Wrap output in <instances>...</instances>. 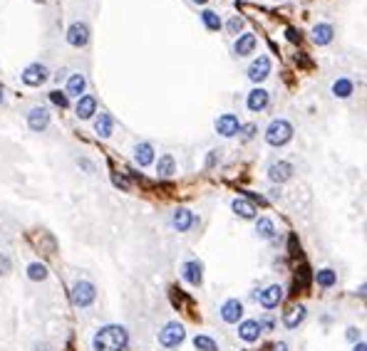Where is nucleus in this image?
Wrapping results in <instances>:
<instances>
[{"mask_svg":"<svg viewBox=\"0 0 367 351\" xmlns=\"http://www.w3.org/2000/svg\"><path fill=\"white\" fill-rule=\"evenodd\" d=\"M129 344V332L122 327V324H107V327H99L92 339V346L95 351H124Z\"/></svg>","mask_w":367,"mask_h":351,"instance_id":"obj_1","label":"nucleus"},{"mask_svg":"<svg viewBox=\"0 0 367 351\" xmlns=\"http://www.w3.org/2000/svg\"><path fill=\"white\" fill-rule=\"evenodd\" d=\"M290 139H293V126H290V121H286V119H273L271 124H268V129H266V141H268L271 146H283V144H288Z\"/></svg>","mask_w":367,"mask_h":351,"instance_id":"obj_2","label":"nucleus"},{"mask_svg":"<svg viewBox=\"0 0 367 351\" xmlns=\"http://www.w3.org/2000/svg\"><path fill=\"white\" fill-rule=\"evenodd\" d=\"M184 339H186V332H184V327H181L179 322L164 324V329L159 332V344L166 346V349H176Z\"/></svg>","mask_w":367,"mask_h":351,"instance_id":"obj_3","label":"nucleus"},{"mask_svg":"<svg viewBox=\"0 0 367 351\" xmlns=\"http://www.w3.org/2000/svg\"><path fill=\"white\" fill-rule=\"evenodd\" d=\"M72 304L75 307H90L92 302H95L97 297V290L92 282H87V279H82V282H77L75 287H72Z\"/></svg>","mask_w":367,"mask_h":351,"instance_id":"obj_4","label":"nucleus"},{"mask_svg":"<svg viewBox=\"0 0 367 351\" xmlns=\"http://www.w3.org/2000/svg\"><path fill=\"white\" fill-rule=\"evenodd\" d=\"M47 67L45 65H30V67H25V72H22V82L27 84V87H40V84H45L47 82Z\"/></svg>","mask_w":367,"mask_h":351,"instance_id":"obj_5","label":"nucleus"},{"mask_svg":"<svg viewBox=\"0 0 367 351\" xmlns=\"http://www.w3.org/2000/svg\"><path fill=\"white\" fill-rule=\"evenodd\" d=\"M238 129H241V121H238L236 114H221V116L216 119V131H218L221 136H236Z\"/></svg>","mask_w":367,"mask_h":351,"instance_id":"obj_6","label":"nucleus"},{"mask_svg":"<svg viewBox=\"0 0 367 351\" xmlns=\"http://www.w3.org/2000/svg\"><path fill=\"white\" fill-rule=\"evenodd\" d=\"M181 275H184V279H186L189 284L199 287V284L204 282V265H201L199 260H189V262H184Z\"/></svg>","mask_w":367,"mask_h":351,"instance_id":"obj_7","label":"nucleus"},{"mask_svg":"<svg viewBox=\"0 0 367 351\" xmlns=\"http://www.w3.org/2000/svg\"><path fill=\"white\" fill-rule=\"evenodd\" d=\"M67 42H70L72 47H84V45L90 42V27H87L84 22L70 25V30H67Z\"/></svg>","mask_w":367,"mask_h":351,"instance_id":"obj_8","label":"nucleus"},{"mask_svg":"<svg viewBox=\"0 0 367 351\" xmlns=\"http://www.w3.org/2000/svg\"><path fill=\"white\" fill-rule=\"evenodd\" d=\"M50 124V111L45 107H33L30 114H27V126L33 131H45Z\"/></svg>","mask_w":367,"mask_h":351,"instance_id":"obj_9","label":"nucleus"},{"mask_svg":"<svg viewBox=\"0 0 367 351\" xmlns=\"http://www.w3.org/2000/svg\"><path fill=\"white\" fill-rule=\"evenodd\" d=\"M241 316H243V302H241V299H229V302H223V307H221V319H223L226 324H236Z\"/></svg>","mask_w":367,"mask_h":351,"instance_id":"obj_10","label":"nucleus"},{"mask_svg":"<svg viewBox=\"0 0 367 351\" xmlns=\"http://www.w3.org/2000/svg\"><path fill=\"white\" fill-rule=\"evenodd\" d=\"M271 74V59L268 57H258V59H253V65L248 67V77H251L253 82H263L266 77Z\"/></svg>","mask_w":367,"mask_h":351,"instance_id":"obj_11","label":"nucleus"},{"mask_svg":"<svg viewBox=\"0 0 367 351\" xmlns=\"http://www.w3.org/2000/svg\"><path fill=\"white\" fill-rule=\"evenodd\" d=\"M261 299V304L266 307V309H273V307H278L280 304V299H283V290H280V284H271V287H266L261 295H256Z\"/></svg>","mask_w":367,"mask_h":351,"instance_id":"obj_12","label":"nucleus"},{"mask_svg":"<svg viewBox=\"0 0 367 351\" xmlns=\"http://www.w3.org/2000/svg\"><path fill=\"white\" fill-rule=\"evenodd\" d=\"M290 176H293V166L288 161H278L268 168V178L273 183H286V181H290Z\"/></svg>","mask_w":367,"mask_h":351,"instance_id":"obj_13","label":"nucleus"},{"mask_svg":"<svg viewBox=\"0 0 367 351\" xmlns=\"http://www.w3.org/2000/svg\"><path fill=\"white\" fill-rule=\"evenodd\" d=\"M172 225H174L179 233H186L193 225V213L189 208H176L174 215H172Z\"/></svg>","mask_w":367,"mask_h":351,"instance_id":"obj_14","label":"nucleus"},{"mask_svg":"<svg viewBox=\"0 0 367 351\" xmlns=\"http://www.w3.org/2000/svg\"><path fill=\"white\" fill-rule=\"evenodd\" d=\"M238 336H241L243 341H256V339L261 336V324H258V319H246V322H241Z\"/></svg>","mask_w":367,"mask_h":351,"instance_id":"obj_15","label":"nucleus"},{"mask_svg":"<svg viewBox=\"0 0 367 351\" xmlns=\"http://www.w3.org/2000/svg\"><path fill=\"white\" fill-rule=\"evenodd\" d=\"M303 319H305V307L298 304V307H290L288 312L283 314V324H286L288 329H295V327L303 324Z\"/></svg>","mask_w":367,"mask_h":351,"instance_id":"obj_16","label":"nucleus"},{"mask_svg":"<svg viewBox=\"0 0 367 351\" xmlns=\"http://www.w3.org/2000/svg\"><path fill=\"white\" fill-rule=\"evenodd\" d=\"M95 111H97V99L95 97H79L77 107H75V114H77L79 119H90Z\"/></svg>","mask_w":367,"mask_h":351,"instance_id":"obj_17","label":"nucleus"},{"mask_svg":"<svg viewBox=\"0 0 367 351\" xmlns=\"http://www.w3.org/2000/svg\"><path fill=\"white\" fill-rule=\"evenodd\" d=\"M253 50H256V35L253 33H246V35H241L236 40V55L238 57L251 55Z\"/></svg>","mask_w":367,"mask_h":351,"instance_id":"obj_18","label":"nucleus"},{"mask_svg":"<svg viewBox=\"0 0 367 351\" xmlns=\"http://www.w3.org/2000/svg\"><path fill=\"white\" fill-rule=\"evenodd\" d=\"M134 161L139 166H149V164L154 161V148H152V144H136Z\"/></svg>","mask_w":367,"mask_h":351,"instance_id":"obj_19","label":"nucleus"},{"mask_svg":"<svg viewBox=\"0 0 367 351\" xmlns=\"http://www.w3.org/2000/svg\"><path fill=\"white\" fill-rule=\"evenodd\" d=\"M233 213H238L241 218H246V220H251V218H256V205L251 203V201H246V198H236L231 203Z\"/></svg>","mask_w":367,"mask_h":351,"instance_id":"obj_20","label":"nucleus"},{"mask_svg":"<svg viewBox=\"0 0 367 351\" xmlns=\"http://www.w3.org/2000/svg\"><path fill=\"white\" fill-rule=\"evenodd\" d=\"M156 173L164 176V178H169V176H174L176 173V161H174L172 153H164V156L159 158V164H156Z\"/></svg>","mask_w":367,"mask_h":351,"instance_id":"obj_21","label":"nucleus"},{"mask_svg":"<svg viewBox=\"0 0 367 351\" xmlns=\"http://www.w3.org/2000/svg\"><path fill=\"white\" fill-rule=\"evenodd\" d=\"M266 104H268V92H266V89H253V92L248 94V109L251 111L266 109Z\"/></svg>","mask_w":367,"mask_h":351,"instance_id":"obj_22","label":"nucleus"},{"mask_svg":"<svg viewBox=\"0 0 367 351\" xmlns=\"http://www.w3.org/2000/svg\"><path fill=\"white\" fill-rule=\"evenodd\" d=\"M313 42L315 45H328V42H332V25H315L313 27Z\"/></svg>","mask_w":367,"mask_h":351,"instance_id":"obj_23","label":"nucleus"},{"mask_svg":"<svg viewBox=\"0 0 367 351\" xmlns=\"http://www.w3.org/2000/svg\"><path fill=\"white\" fill-rule=\"evenodd\" d=\"M112 116L109 114H99L97 116V121H95V131L102 136V139H107V136H112Z\"/></svg>","mask_w":367,"mask_h":351,"instance_id":"obj_24","label":"nucleus"},{"mask_svg":"<svg viewBox=\"0 0 367 351\" xmlns=\"http://www.w3.org/2000/svg\"><path fill=\"white\" fill-rule=\"evenodd\" d=\"M256 233H258L263 240H271L273 235H275V225H273L271 218H258V222H256Z\"/></svg>","mask_w":367,"mask_h":351,"instance_id":"obj_25","label":"nucleus"},{"mask_svg":"<svg viewBox=\"0 0 367 351\" xmlns=\"http://www.w3.org/2000/svg\"><path fill=\"white\" fill-rule=\"evenodd\" d=\"M84 87H87L84 77H82V74H72L70 82H67V94H72V97H82V94H84Z\"/></svg>","mask_w":367,"mask_h":351,"instance_id":"obj_26","label":"nucleus"},{"mask_svg":"<svg viewBox=\"0 0 367 351\" xmlns=\"http://www.w3.org/2000/svg\"><path fill=\"white\" fill-rule=\"evenodd\" d=\"M332 94L340 97V99H348L350 94H352V82H350V79H337V82L332 84Z\"/></svg>","mask_w":367,"mask_h":351,"instance_id":"obj_27","label":"nucleus"},{"mask_svg":"<svg viewBox=\"0 0 367 351\" xmlns=\"http://www.w3.org/2000/svg\"><path fill=\"white\" fill-rule=\"evenodd\" d=\"M27 277L33 279V282H42V279H47V267H45L42 262H33V265L27 267Z\"/></svg>","mask_w":367,"mask_h":351,"instance_id":"obj_28","label":"nucleus"},{"mask_svg":"<svg viewBox=\"0 0 367 351\" xmlns=\"http://www.w3.org/2000/svg\"><path fill=\"white\" fill-rule=\"evenodd\" d=\"M201 20H204V25H206L209 30H213V33L221 30V18H218L213 10H204V13H201Z\"/></svg>","mask_w":367,"mask_h":351,"instance_id":"obj_29","label":"nucleus"},{"mask_svg":"<svg viewBox=\"0 0 367 351\" xmlns=\"http://www.w3.org/2000/svg\"><path fill=\"white\" fill-rule=\"evenodd\" d=\"M315 279H318L320 287H332V284L337 282V275H335L332 270H320V272L315 275Z\"/></svg>","mask_w":367,"mask_h":351,"instance_id":"obj_30","label":"nucleus"},{"mask_svg":"<svg viewBox=\"0 0 367 351\" xmlns=\"http://www.w3.org/2000/svg\"><path fill=\"white\" fill-rule=\"evenodd\" d=\"M193 346L199 351H218V346H216V341H213L211 336H196V339H193Z\"/></svg>","mask_w":367,"mask_h":351,"instance_id":"obj_31","label":"nucleus"},{"mask_svg":"<svg viewBox=\"0 0 367 351\" xmlns=\"http://www.w3.org/2000/svg\"><path fill=\"white\" fill-rule=\"evenodd\" d=\"M50 102H52V104H58L60 109H67V104H70V102H67V94L58 92V89H55V92H50Z\"/></svg>","mask_w":367,"mask_h":351,"instance_id":"obj_32","label":"nucleus"},{"mask_svg":"<svg viewBox=\"0 0 367 351\" xmlns=\"http://www.w3.org/2000/svg\"><path fill=\"white\" fill-rule=\"evenodd\" d=\"M10 267H13V265H10V258H8V255H0V275H8Z\"/></svg>","mask_w":367,"mask_h":351,"instance_id":"obj_33","label":"nucleus"},{"mask_svg":"<svg viewBox=\"0 0 367 351\" xmlns=\"http://www.w3.org/2000/svg\"><path fill=\"white\" fill-rule=\"evenodd\" d=\"M238 30H243V20L241 18H231V22H229V33H238Z\"/></svg>","mask_w":367,"mask_h":351,"instance_id":"obj_34","label":"nucleus"},{"mask_svg":"<svg viewBox=\"0 0 367 351\" xmlns=\"http://www.w3.org/2000/svg\"><path fill=\"white\" fill-rule=\"evenodd\" d=\"M238 131H243V139H253V134H256V124H246V126H241Z\"/></svg>","mask_w":367,"mask_h":351,"instance_id":"obj_35","label":"nucleus"},{"mask_svg":"<svg viewBox=\"0 0 367 351\" xmlns=\"http://www.w3.org/2000/svg\"><path fill=\"white\" fill-rule=\"evenodd\" d=\"M286 35H288L290 42H298V40H300V30H295V27H288V33H286Z\"/></svg>","mask_w":367,"mask_h":351,"instance_id":"obj_36","label":"nucleus"},{"mask_svg":"<svg viewBox=\"0 0 367 351\" xmlns=\"http://www.w3.org/2000/svg\"><path fill=\"white\" fill-rule=\"evenodd\" d=\"M258 324H261V329H263V327H266V329H273V319H271V316H263Z\"/></svg>","mask_w":367,"mask_h":351,"instance_id":"obj_37","label":"nucleus"},{"mask_svg":"<svg viewBox=\"0 0 367 351\" xmlns=\"http://www.w3.org/2000/svg\"><path fill=\"white\" fill-rule=\"evenodd\" d=\"M357 336H360V334H357V329H355V327H352V329H348V339H350V341H355Z\"/></svg>","mask_w":367,"mask_h":351,"instance_id":"obj_38","label":"nucleus"},{"mask_svg":"<svg viewBox=\"0 0 367 351\" xmlns=\"http://www.w3.org/2000/svg\"><path fill=\"white\" fill-rule=\"evenodd\" d=\"M273 351H288V344H286V341H278V344H275V349Z\"/></svg>","mask_w":367,"mask_h":351,"instance_id":"obj_39","label":"nucleus"},{"mask_svg":"<svg viewBox=\"0 0 367 351\" xmlns=\"http://www.w3.org/2000/svg\"><path fill=\"white\" fill-rule=\"evenodd\" d=\"M216 153H218V151H211V156H209V161H206V166H213V161H216Z\"/></svg>","mask_w":367,"mask_h":351,"instance_id":"obj_40","label":"nucleus"},{"mask_svg":"<svg viewBox=\"0 0 367 351\" xmlns=\"http://www.w3.org/2000/svg\"><path fill=\"white\" fill-rule=\"evenodd\" d=\"M352 351H367V346H365V341H360V344H355V349Z\"/></svg>","mask_w":367,"mask_h":351,"instance_id":"obj_41","label":"nucleus"},{"mask_svg":"<svg viewBox=\"0 0 367 351\" xmlns=\"http://www.w3.org/2000/svg\"><path fill=\"white\" fill-rule=\"evenodd\" d=\"M193 3H196V5H204V3H209V0H193Z\"/></svg>","mask_w":367,"mask_h":351,"instance_id":"obj_42","label":"nucleus"},{"mask_svg":"<svg viewBox=\"0 0 367 351\" xmlns=\"http://www.w3.org/2000/svg\"><path fill=\"white\" fill-rule=\"evenodd\" d=\"M0 102H3V87H0Z\"/></svg>","mask_w":367,"mask_h":351,"instance_id":"obj_43","label":"nucleus"},{"mask_svg":"<svg viewBox=\"0 0 367 351\" xmlns=\"http://www.w3.org/2000/svg\"><path fill=\"white\" fill-rule=\"evenodd\" d=\"M38 3H45V0H38Z\"/></svg>","mask_w":367,"mask_h":351,"instance_id":"obj_44","label":"nucleus"}]
</instances>
